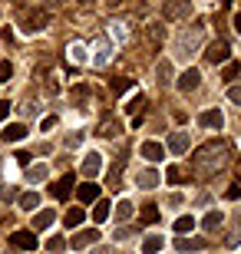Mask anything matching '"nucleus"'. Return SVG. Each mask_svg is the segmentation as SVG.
I'll use <instances>...</instances> for the list:
<instances>
[{
  "instance_id": "obj_1",
  "label": "nucleus",
  "mask_w": 241,
  "mask_h": 254,
  "mask_svg": "<svg viewBox=\"0 0 241 254\" xmlns=\"http://www.w3.org/2000/svg\"><path fill=\"white\" fill-rule=\"evenodd\" d=\"M218 165H225V149L218 145V142H208V145L198 152V169L212 172V169H218Z\"/></svg>"
},
{
  "instance_id": "obj_2",
  "label": "nucleus",
  "mask_w": 241,
  "mask_h": 254,
  "mask_svg": "<svg viewBox=\"0 0 241 254\" xmlns=\"http://www.w3.org/2000/svg\"><path fill=\"white\" fill-rule=\"evenodd\" d=\"M205 57H208V63H228V57H232V50H228V43H225V40H218V43H212V47H208V53H205Z\"/></svg>"
},
{
  "instance_id": "obj_3",
  "label": "nucleus",
  "mask_w": 241,
  "mask_h": 254,
  "mask_svg": "<svg viewBox=\"0 0 241 254\" xmlns=\"http://www.w3.org/2000/svg\"><path fill=\"white\" fill-rule=\"evenodd\" d=\"M43 23H47V10H33L23 20V33H37V30H43Z\"/></svg>"
},
{
  "instance_id": "obj_4",
  "label": "nucleus",
  "mask_w": 241,
  "mask_h": 254,
  "mask_svg": "<svg viewBox=\"0 0 241 254\" xmlns=\"http://www.w3.org/2000/svg\"><path fill=\"white\" fill-rule=\"evenodd\" d=\"M10 245L23 248V251H33V248H37V238H33V231H13V235H10Z\"/></svg>"
},
{
  "instance_id": "obj_5",
  "label": "nucleus",
  "mask_w": 241,
  "mask_h": 254,
  "mask_svg": "<svg viewBox=\"0 0 241 254\" xmlns=\"http://www.w3.org/2000/svg\"><path fill=\"white\" fill-rule=\"evenodd\" d=\"M139 155H142V159H149V162H162V159H165V149H162L159 142H142Z\"/></svg>"
},
{
  "instance_id": "obj_6",
  "label": "nucleus",
  "mask_w": 241,
  "mask_h": 254,
  "mask_svg": "<svg viewBox=\"0 0 241 254\" xmlns=\"http://www.w3.org/2000/svg\"><path fill=\"white\" fill-rule=\"evenodd\" d=\"M198 83H202V73H198V69H185V73L178 76V89H182V93H192Z\"/></svg>"
},
{
  "instance_id": "obj_7",
  "label": "nucleus",
  "mask_w": 241,
  "mask_h": 254,
  "mask_svg": "<svg viewBox=\"0 0 241 254\" xmlns=\"http://www.w3.org/2000/svg\"><path fill=\"white\" fill-rule=\"evenodd\" d=\"M188 145H192V135H188V132H172V139H168V149L175 152V155L188 152Z\"/></svg>"
},
{
  "instance_id": "obj_8",
  "label": "nucleus",
  "mask_w": 241,
  "mask_h": 254,
  "mask_svg": "<svg viewBox=\"0 0 241 254\" xmlns=\"http://www.w3.org/2000/svg\"><path fill=\"white\" fill-rule=\"evenodd\" d=\"M198 123H202L205 129H215V132H218V129L225 126V116L218 113V109H208V113H202V116H198Z\"/></svg>"
},
{
  "instance_id": "obj_9",
  "label": "nucleus",
  "mask_w": 241,
  "mask_h": 254,
  "mask_svg": "<svg viewBox=\"0 0 241 254\" xmlns=\"http://www.w3.org/2000/svg\"><path fill=\"white\" fill-rule=\"evenodd\" d=\"M99 169H102V155L99 152H89V155L83 159V175L93 179V175H99Z\"/></svg>"
},
{
  "instance_id": "obj_10",
  "label": "nucleus",
  "mask_w": 241,
  "mask_h": 254,
  "mask_svg": "<svg viewBox=\"0 0 241 254\" xmlns=\"http://www.w3.org/2000/svg\"><path fill=\"white\" fill-rule=\"evenodd\" d=\"M76 195H80V201H83V205H96V201H99V189H96L93 182L80 185V189H76Z\"/></svg>"
},
{
  "instance_id": "obj_11",
  "label": "nucleus",
  "mask_w": 241,
  "mask_h": 254,
  "mask_svg": "<svg viewBox=\"0 0 241 254\" xmlns=\"http://www.w3.org/2000/svg\"><path fill=\"white\" fill-rule=\"evenodd\" d=\"M93 53H96V57H93V63H96V66H106V63H109V57H112L109 40H99V43L93 47Z\"/></svg>"
},
{
  "instance_id": "obj_12",
  "label": "nucleus",
  "mask_w": 241,
  "mask_h": 254,
  "mask_svg": "<svg viewBox=\"0 0 241 254\" xmlns=\"http://www.w3.org/2000/svg\"><path fill=\"white\" fill-rule=\"evenodd\" d=\"M70 185H73V175H63V179L56 182V185H50V195L63 201V198H70Z\"/></svg>"
},
{
  "instance_id": "obj_13",
  "label": "nucleus",
  "mask_w": 241,
  "mask_h": 254,
  "mask_svg": "<svg viewBox=\"0 0 241 254\" xmlns=\"http://www.w3.org/2000/svg\"><path fill=\"white\" fill-rule=\"evenodd\" d=\"M156 76H159V83H162V86H168V83H172V76H175V66L168 63V60H162V63L156 66Z\"/></svg>"
},
{
  "instance_id": "obj_14",
  "label": "nucleus",
  "mask_w": 241,
  "mask_h": 254,
  "mask_svg": "<svg viewBox=\"0 0 241 254\" xmlns=\"http://www.w3.org/2000/svg\"><path fill=\"white\" fill-rule=\"evenodd\" d=\"M3 139H7V142H20V139H27V126H23V123L7 126V129H3Z\"/></svg>"
},
{
  "instance_id": "obj_15",
  "label": "nucleus",
  "mask_w": 241,
  "mask_h": 254,
  "mask_svg": "<svg viewBox=\"0 0 241 254\" xmlns=\"http://www.w3.org/2000/svg\"><path fill=\"white\" fill-rule=\"evenodd\" d=\"M96 238H99V231H96V228H86V231H80V235L73 238V248H86V245H93Z\"/></svg>"
},
{
  "instance_id": "obj_16",
  "label": "nucleus",
  "mask_w": 241,
  "mask_h": 254,
  "mask_svg": "<svg viewBox=\"0 0 241 254\" xmlns=\"http://www.w3.org/2000/svg\"><path fill=\"white\" fill-rule=\"evenodd\" d=\"M136 182H139V189H156V185H159V175L152 169H142L139 175H136Z\"/></svg>"
},
{
  "instance_id": "obj_17",
  "label": "nucleus",
  "mask_w": 241,
  "mask_h": 254,
  "mask_svg": "<svg viewBox=\"0 0 241 254\" xmlns=\"http://www.w3.org/2000/svg\"><path fill=\"white\" fill-rule=\"evenodd\" d=\"M162 245H165V238H162V235H149L146 241H142V251H146V254H159Z\"/></svg>"
},
{
  "instance_id": "obj_18",
  "label": "nucleus",
  "mask_w": 241,
  "mask_h": 254,
  "mask_svg": "<svg viewBox=\"0 0 241 254\" xmlns=\"http://www.w3.org/2000/svg\"><path fill=\"white\" fill-rule=\"evenodd\" d=\"M53 218H56V211H40V215L33 218V231H43V228H50V225H53Z\"/></svg>"
},
{
  "instance_id": "obj_19",
  "label": "nucleus",
  "mask_w": 241,
  "mask_h": 254,
  "mask_svg": "<svg viewBox=\"0 0 241 254\" xmlns=\"http://www.w3.org/2000/svg\"><path fill=\"white\" fill-rule=\"evenodd\" d=\"M70 60H73V63H86V60H89V50H86L83 43H73V47H70Z\"/></svg>"
},
{
  "instance_id": "obj_20",
  "label": "nucleus",
  "mask_w": 241,
  "mask_h": 254,
  "mask_svg": "<svg viewBox=\"0 0 241 254\" xmlns=\"http://www.w3.org/2000/svg\"><path fill=\"white\" fill-rule=\"evenodd\" d=\"M47 175H50L47 165H30V169H27V179L30 182H47Z\"/></svg>"
},
{
  "instance_id": "obj_21",
  "label": "nucleus",
  "mask_w": 241,
  "mask_h": 254,
  "mask_svg": "<svg viewBox=\"0 0 241 254\" xmlns=\"http://www.w3.org/2000/svg\"><path fill=\"white\" fill-rule=\"evenodd\" d=\"M202 248H205L202 238H192V241H188V238H182V241H178V251H202Z\"/></svg>"
},
{
  "instance_id": "obj_22",
  "label": "nucleus",
  "mask_w": 241,
  "mask_h": 254,
  "mask_svg": "<svg viewBox=\"0 0 241 254\" xmlns=\"http://www.w3.org/2000/svg\"><path fill=\"white\" fill-rule=\"evenodd\" d=\"M37 205H40L37 191H27V195H20V208H23V211H33Z\"/></svg>"
},
{
  "instance_id": "obj_23",
  "label": "nucleus",
  "mask_w": 241,
  "mask_h": 254,
  "mask_svg": "<svg viewBox=\"0 0 241 254\" xmlns=\"http://www.w3.org/2000/svg\"><path fill=\"white\" fill-rule=\"evenodd\" d=\"M109 218V201H96L93 205V221H106Z\"/></svg>"
},
{
  "instance_id": "obj_24",
  "label": "nucleus",
  "mask_w": 241,
  "mask_h": 254,
  "mask_svg": "<svg viewBox=\"0 0 241 254\" xmlns=\"http://www.w3.org/2000/svg\"><path fill=\"white\" fill-rule=\"evenodd\" d=\"M192 228H195V218H192V215L175 218V231H178V235H185V231H192Z\"/></svg>"
},
{
  "instance_id": "obj_25",
  "label": "nucleus",
  "mask_w": 241,
  "mask_h": 254,
  "mask_svg": "<svg viewBox=\"0 0 241 254\" xmlns=\"http://www.w3.org/2000/svg\"><path fill=\"white\" fill-rule=\"evenodd\" d=\"M188 47H198V30H192V33H185V37L178 40V50H182V53H185Z\"/></svg>"
},
{
  "instance_id": "obj_26",
  "label": "nucleus",
  "mask_w": 241,
  "mask_h": 254,
  "mask_svg": "<svg viewBox=\"0 0 241 254\" xmlns=\"http://www.w3.org/2000/svg\"><path fill=\"white\" fill-rule=\"evenodd\" d=\"M122 132V126L119 123H102V129H99V135H106V139H116Z\"/></svg>"
},
{
  "instance_id": "obj_27",
  "label": "nucleus",
  "mask_w": 241,
  "mask_h": 254,
  "mask_svg": "<svg viewBox=\"0 0 241 254\" xmlns=\"http://www.w3.org/2000/svg\"><path fill=\"white\" fill-rule=\"evenodd\" d=\"M188 10H192V3H172V7H165V17H182Z\"/></svg>"
},
{
  "instance_id": "obj_28",
  "label": "nucleus",
  "mask_w": 241,
  "mask_h": 254,
  "mask_svg": "<svg viewBox=\"0 0 241 254\" xmlns=\"http://www.w3.org/2000/svg\"><path fill=\"white\" fill-rule=\"evenodd\" d=\"M83 215H86V211H80V208H73V211H66V225H70V228L83 225Z\"/></svg>"
},
{
  "instance_id": "obj_29",
  "label": "nucleus",
  "mask_w": 241,
  "mask_h": 254,
  "mask_svg": "<svg viewBox=\"0 0 241 254\" xmlns=\"http://www.w3.org/2000/svg\"><path fill=\"white\" fill-rule=\"evenodd\" d=\"M129 215H132V205L129 201H119V205H116V218H119V221H129Z\"/></svg>"
},
{
  "instance_id": "obj_30",
  "label": "nucleus",
  "mask_w": 241,
  "mask_h": 254,
  "mask_svg": "<svg viewBox=\"0 0 241 254\" xmlns=\"http://www.w3.org/2000/svg\"><path fill=\"white\" fill-rule=\"evenodd\" d=\"M218 225H222V211H212V215L205 218V228H208V231H215Z\"/></svg>"
},
{
  "instance_id": "obj_31",
  "label": "nucleus",
  "mask_w": 241,
  "mask_h": 254,
  "mask_svg": "<svg viewBox=\"0 0 241 254\" xmlns=\"http://www.w3.org/2000/svg\"><path fill=\"white\" fill-rule=\"evenodd\" d=\"M142 221H146V225H156L159 221V208H146V211H142Z\"/></svg>"
},
{
  "instance_id": "obj_32",
  "label": "nucleus",
  "mask_w": 241,
  "mask_h": 254,
  "mask_svg": "<svg viewBox=\"0 0 241 254\" xmlns=\"http://www.w3.org/2000/svg\"><path fill=\"white\" fill-rule=\"evenodd\" d=\"M126 89H132L129 79H112V93H126Z\"/></svg>"
},
{
  "instance_id": "obj_33",
  "label": "nucleus",
  "mask_w": 241,
  "mask_h": 254,
  "mask_svg": "<svg viewBox=\"0 0 241 254\" xmlns=\"http://www.w3.org/2000/svg\"><path fill=\"white\" fill-rule=\"evenodd\" d=\"M142 103H146V99H142V93H139V96H132L129 103H126V113H136V109H139Z\"/></svg>"
},
{
  "instance_id": "obj_34",
  "label": "nucleus",
  "mask_w": 241,
  "mask_h": 254,
  "mask_svg": "<svg viewBox=\"0 0 241 254\" xmlns=\"http://www.w3.org/2000/svg\"><path fill=\"white\" fill-rule=\"evenodd\" d=\"M165 179H168V182H182V179H185V172H182V169H175V165H172V169L165 172Z\"/></svg>"
},
{
  "instance_id": "obj_35",
  "label": "nucleus",
  "mask_w": 241,
  "mask_h": 254,
  "mask_svg": "<svg viewBox=\"0 0 241 254\" xmlns=\"http://www.w3.org/2000/svg\"><path fill=\"white\" fill-rule=\"evenodd\" d=\"M10 76H13V66H10V63H0V83H7Z\"/></svg>"
},
{
  "instance_id": "obj_36",
  "label": "nucleus",
  "mask_w": 241,
  "mask_h": 254,
  "mask_svg": "<svg viewBox=\"0 0 241 254\" xmlns=\"http://www.w3.org/2000/svg\"><path fill=\"white\" fill-rule=\"evenodd\" d=\"M228 99H232V103H238V106H241V86H235V89H228Z\"/></svg>"
},
{
  "instance_id": "obj_37",
  "label": "nucleus",
  "mask_w": 241,
  "mask_h": 254,
  "mask_svg": "<svg viewBox=\"0 0 241 254\" xmlns=\"http://www.w3.org/2000/svg\"><path fill=\"white\" fill-rule=\"evenodd\" d=\"M7 116H10V103H7V99H0V123H3Z\"/></svg>"
},
{
  "instance_id": "obj_38",
  "label": "nucleus",
  "mask_w": 241,
  "mask_h": 254,
  "mask_svg": "<svg viewBox=\"0 0 241 254\" xmlns=\"http://www.w3.org/2000/svg\"><path fill=\"white\" fill-rule=\"evenodd\" d=\"M47 248H50V251H53V254H56V251H63V238H53V241H50Z\"/></svg>"
},
{
  "instance_id": "obj_39",
  "label": "nucleus",
  "mask_w": 241,
  "mask_h": 254,
  "mask_svg": "<svg viewBox=\"0 0 241 254\" xmlns=\"http://www.w3.org/2000/svg\"><path fill=\"white\" fill-rule=\"evenodd\" d=\"M235 30L241 33V13H235Z\"/></svg>"
}]
</instances>
